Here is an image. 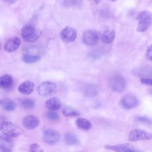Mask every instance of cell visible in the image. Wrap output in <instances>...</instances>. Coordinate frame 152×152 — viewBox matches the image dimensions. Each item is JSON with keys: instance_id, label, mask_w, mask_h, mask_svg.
<instances>
[{"instance_id": "f1b7e54d", "label": "cell", "mask_w": 152, "mask_h": 152, "mask_svg": "<svg viewBox=\"0 0 152 152\" xmlns=\"http://www.w3.org/2000/svg\"><path fill=\"white\" fill-rule=\"evenodd\" d=\"M29 151L31 152H36V151H42L43 150L40 148L39 144L37 143H34L30 145L29 148Z\"/></svg>"}, {"instance_id": "ffe728a7", "label": "cell", "mask_w": 152, "mask_h": 152, "mask_svg": "<svg viewBox=\"0 0 152 152\" xmlns=\"http://www.w3.org/2000/svg\"><path fill=\"white\" fill-rule=\"evenodd\" d=\"M77 127L81 129L87 131L91 128V123L87 119L84 118H78L75 121Z\"/></svg>"}, {"instance_id": "44dd1931", "label": "cell", "mask_w": 152, "mask_h": 152, "mask_svg": "<svg viewBox=\"0 0 152 152\" xmlns=\"http://www.w3.org/2000/svg\"><path fill=\"white\" fill-rule=\"evenodd\" d=\"M1 104L2 107L5 110H7V111H12L16 108L15 103L12 100L8 98H5L4 99L1 100Z\"/></svg>"}, {"instance_id": "5bb4252c", "label": "cell", "mask_w": 152, "mask_h": 152, "mask_svg": "<svg viewBox=\"0 0 152 152\" xmlns=\"http://www.w3.org/2000/svg\"><path fill=\"white\" fill-rule=\"evenodd\" d=\"M105 147L109 150H113L115 151H137L135 147L130 144H121L114 145H108Z\"/></svg>"}, {"instance_id": "ac0fdd59", "label": "cell", "mask_w": 152, "mask_h": 152, "mask_svg": "<svg viewBox=\"0 0 152 152\" xmlns=\"http://www.w3.org/2000/svg\"><path fill=\"white\" fill-rule=\"evenodd\" d=\"M13 147V144L10 140V138L4 137L3 135L1 136L0 139V149L2 151H12Z\"/></svg>"}, {"instance_id": "603a6c76", "label": "cell", "mask_w": 152, "mask_h": 152, "mask_svg": "<svg viewBox=\"0 0 152 152\" xmlns=\"http://www.w3.org/2000/svg\"><path fill=\"white\" fill-rule=\"evenodd\" d=\"M62 113L66 117H75L80 115V112L71 106H65L62 109Z\"/></svg>"}, {"instance_id": "7a4b0ae2", "label": "cell", "mask_w": 152, "mask_h": 152, "mask_svg": "<svg viewBox=\"0 0 152 152\" xmlns=\"http://www.w3.org/2000/svg\"><path fill=\"white\" fill-rule=\"evenodd\" d=\"M1 135L9 138H12L19 136L21 131L16 125L9 121H4L1 124Z\"/></svg>"}, {"instance_id": "83f0119b", "label": "cell", "mask_w": 152, "mask_h": 152, "mask_svg": "<svg viewBox=\"0 0 152 152\" xmlns=\"http://www.w3.org/2000/svg\"><path fill=\"white\" fill-rule=\"evenodd\" d=\"M46 117L51 121H57L59 118L58 113L54 112V110H50L46 113Z\"/></svg>"}, {"instance_id": "4fadbf2b", "label": "cell", "mask_w": 152, "mask_h": 152, "mask_svg": "<svg viewBox=\"0 0 152 152\" xmlns=\"http://www.w3.org/2000/svg\"><path fill=\"white\" fill-rule=\"evenodd\" d=\"M39 119L34 115H27L23 119V126L27 129L36 128L39 124Z\"/></svg>"}, {"instance_id": "ba28073f", "label": "cell", "mask_w": 152, "mask_h": 152, "mask_svg": "<svg viewBox=\"0 0 152 152\" xmlns=\"http://www.w3.org/2000/svg\"><path fill=\"white\" fill-rule=\"evenodd\" d=\"M99 35L94 30H88L85 31L83 35V43L88 46L95 45L99 40Z\"/></svg>"}, {"instance_id": "3957f363", "label": "cell", "mask_w": 152, "mask_h": 152, "mask_svg": "<svg viewBox=\"0 0 152 152\" xmlns=\"http://www.w3.org/2000/svg\"><path fill=\"white\" fill-rule=\"evenodd\" d=\"M40 35L41 31L31 24H27L21 29V36L23 40L27 42L36 41Z\"/></svg>"}, {"instance_id": "5b68a950", "label": "cell", "mask_w": 152, "mask_h": 152, "mask_svg": "<svg viewBox=\"0 0 152 152\" xmlns=\"http://www.w3.org/2000/svg\"><path fill=\"white\" fill-rule=\"evenodd\" d=\"M56 90V84L51 81L43 82L37 87V92L42 96H50L53 94Z\"/></svg>"}, {"instance_id": "484cf974", "label": "cell", "mask_w": 152, "mask_h": 152, "mask_svg": "<svg viewBox=\"0 0 152 152\" xmlns=\"http://www.w3.org/2000/svg\"><path fill=\"white\" fill-rule=\"evenodd\" d=\"M84 91L86 96L90 97L96 96L97 93V90L96 88L92 85H89L86 87V88L84 90Z\"/></svg>"}, {"instance_id": "9a60e30c", "label": "cell", "mask_w": 152, "mask_h": 152, "mask_svg": "<svg viewBox=\"0 0 152 152\" xmlns=\"http://www.w3.org/2000/svg\"><path fill=\"white\" fill-rule=\"evenodd\" d=\"M34 84L31 81H26L21 83L18 87L19 92L23 94H30L34 90Z\"/></svg>"}, {"instance_id": "6da1fadb", "label": "cell", "mask_w": 152, "mask_h": 152, "mask_svg": "<svg viewBox=\"0 0 152 152\" xmlns=\"http://www.w3.org/2000/svg\"><path fill=\"white\" fill-rule=\"evenodd\" d=\"M137 31L144 32L147 30L152 25V13L148 11H141L138 15Z\"/></svg>"}, {"instance_id": "f546056e", "label": "cell", "mask_w": 152, "mask_h": 152, "mask_svg": "<svg viewBox=\"0 0 152 152\" xmlns=\"http://www.w3.org/2000/svg\"><path fill=\"white\" fill-rule=\"evenodd\" d=\"M146 58L152 62V45L148 47L145 52Z\"/></svg>"}, {"instance_id": "1f68e13d", "label": "cell", "mask_w": 152, "mask_h": 152, "mask_svg": "<svg viewBox=\"0 0 152 152\" xmlns=\"http://www.w3.org/2000/svg\"><path fill=\"white\" fill-rule=\"evenodd\" d=\"M4 2L8 3V4H14L18 0H3Z\"/></svg>"}, {"instance_id": "4316f807", "label": "cell", "mask_w": 152, "mask_h": 152, "mask_svg": "<svg viewBox=\"0 0 152 152\" xmlns=\"http://www.w3.org/2000/svg\"><path fill=\"white\" fill-rule=\"evenodd\" d=\"M137 121L143 125H145L147 126L152 125V121L150 119L145 116H140L137 118Z\"/></svg>"}, {"instance_id": "e0dca14e", "label": "cell", "mask_w": 152, "mask_h": 152, "mask_svg": "<svg viewBox=\"0 0 152 152\" xmlns=\"http://www.w3.org/2000/svg\"><path fill=\"white\" fill-rule=\"evenodd\" d=\"M45 107L49 110H57L61 108V102L58 97H52L46 101Z\"/></svg>"}, {"instance_id": "4dcf8cb0", "label": "cell", "mask_w": 152, "mask_h": 152, "mask_svg": "<svg viewBox=\"0 0 152 152\" xmlns=\"http://www.w3.org/2000/svg\"><path fill=\"white\" fill-rule=\"evenodd\" d=\"M140 81L142 84L152 86V78H141Z\"/></svg>"}, {"instance_id": "836d02e7", "label": "cell", "mask_w": 152, "mask_h": 152, "mask_svg": "<svg viewBox=\"0 0 152 152\" xmlns=\"http://www.w3.org/2000/svg\"><path fill=\"white\" fill-rule=\"evenodd\" d=\"M110 1H112V2H114V1H117V0H110Z\"/></svg>"}, {"instance_id": "30bf717a", "label": "cell", "mask_w": 152, "mask_h": 152, "mask_svg": "<svg viewBox=\"0 0 152 152\" xmlns=\"http://www.w3.org/2000/svg\"><path fill=\"white\" fill-rule=\"evenodd\" d=\"M115 37V31L110 27H104L103 28L99 34L100 40L106 44L110 43L113 42Z\"/></svg>"}, {"instance_id": "2e32d148", "label": "cell", "mask_w": 152, "mask_h": 152, "mask_svg": "<svg viewBox=\"0 0 152 152\" xmlns=\"http://www.w3.org/2000/svg\"><path fill=\"white\" fill-rule=\"evenodd\" d=\"M136 75L142 78L152 77V66H142L136 68L134 71Z\"/></svg>"}, {"instance_id": "277c9868", "label": "cell", "mask_w": 152, "mask_h": 152, "mask_svg": "<svg viewBox=\"0 0 152 152\" xmlns=\"http://www.w3.org/2000/svg\"><path fill=\"white\" fill-rule=\"evenodd\" d=\"M126 86V80L121 75H115L109 80V87L115 92L122 91Z\"/></svg>"}, {"instance_id": "9c48e42d", "label": "cell", "mask_w": 152, "mask_h": 152, "mask_svg": "<svg viewBox=\"0 0 152 152\" xmlns=\"http://www.w3.org/2000/svg\"><path fill=\"white\" fill-rule=\"evenodd\" d=\"M138 103L137 97L131 94L124 96L121 100V104L125 109H133L138 104Z\"/></svg>"}, {"instance_id": "d6a6232c", "label": "cell", "mask_w": 152, "mask_h": 152, "mask_svg": "<svg viewBox=\"0 0 152 152\" xmlns=\"http://www.w3.org/2000/svg\"><path fill=\"white\" fill-rule=\"evenodd\" d=\"M91 1L94 3H99L101 1V0H91Z\"/></svg>"}, {"instance_id": "8992f818", "label": "cell", "mask_w": 152, "mask_h": 152, "mask_svg": "<svg viewBox=\"0 0 152 152\" xmlns=\"http://www.w3.org/2000/svg\"><path fill=\"white\" fill-rule=\"evenodd\" d=\"M77 36V31L72 27L66 26L64 28L60 33L61 39L65 43H70L74 42Z\"/></svg>"}, {"instance_id": "8fae6325", "label": "cell", "mask_w": 152, "mask_h": 152, "mask_svg": "<svg viewBox=\"0 0 152 152\" xmlns=\"http://www.w3.org/2000/svg\"><path fill=\"white\" fill-rule=\"evenodd\" d=\"M60 135L58 132L52 129H48L43 132V140L49 144H54L59 141Z\"/></svg>"}, {"instance_id": "7c38bea8", "label": "cell", "mask_w": 152, "mask_h": 152, "mask_svg": "<svg viewBox=\"0 0 152 152\" xmlns=\"http://www.w3.org/2000/svg\"><path fill=\"white\" fill-rule=\"evenodd\" d=\"M21 44V40L17 36H13L8 39L4 45V50L7 52H12L16 50Z\"/></svg>"}, {"instance_id": "d4e9b609", "label": "cell", "mask_w": 152, "mask_h": 152, "mask_svg": "<svg viewBox=\"0 0 152 152\" xmlns=\"http://www.w3.org/2000/svg\"><path fill=\"white\" fill-rule=\"evenodd\" d=\"M23 61L27 64H33L36 62L40 59V56L38 55H31L25 54L22 57Z\"/></svg>"}, {"instance_id": "7402d4cb", "label": "cell", "mask_w": 152, "mask_h": 152, "mask_svg": "<svg viewBox=\"0 0 152 152\" xmlns=\"http://www.w3.org/2000/svg\"><path fill=\"white\" fill-rule=\"evenodd\" d=\"M65 143L69 145H76L78 142V139L76 135L72 132H67L64 135Z\"/></svg>"}, {"instance_id": "d6986e66", "label": "cell", "mask_w": 152, "mask_h": 152, "mask_svg": "<svg viewBox=\"0 0 152 152\" xmlns=\"http://www.w3.org/2000/svg\"><path fill=\"white\" fill-rule=\"evenodd\" d=\"M13 83V79L11 75L9 74H4L1 77L0 86L3 89L9 88Z\"/></svg>"}, {"instance_id": "cb8c5ba5", "label": "cell", "mask_w": 152, "mask_h": 152, "mask_svg": "<svg viewBox=\"0 0 152 152\" xmlns=\"http://www.w3.org/2000/svg\"><path fill=\"white\" fill-rule=\"evenodd\" d=\"M20 106L26 109H31L34 107V101L30 98H25L20 100Z\"/></svg>"}, {"instance_id": "52a82bcc", "label": "cell", "mask_w": 152, "mask_h": 152, "mask_svg": "<svg viewBox=\"0 0 152 152\" xmlns=\"http://www.w3.org/2000/svg\"><path fill=\"white\" fill-rule=\"evenodd\" d=\"M152 139V134L141 129L132 130L129 134V140L131 141L149 140Z\"/></svg>"}]
</instances>
